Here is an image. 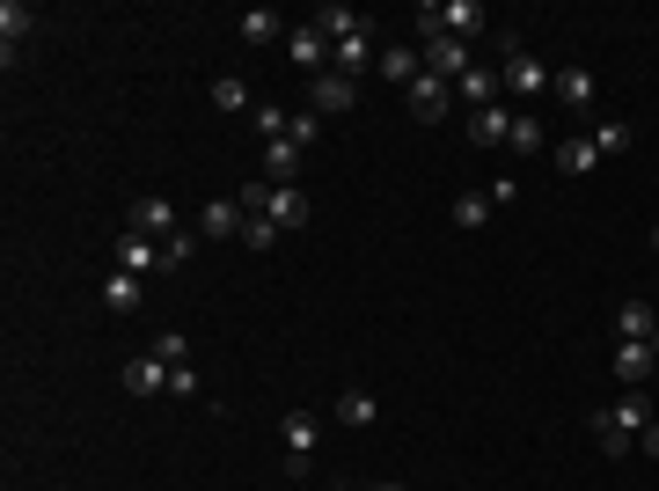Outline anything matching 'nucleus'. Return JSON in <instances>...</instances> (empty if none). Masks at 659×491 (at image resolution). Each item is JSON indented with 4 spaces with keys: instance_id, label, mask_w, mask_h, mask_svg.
I'll use <instances>...</instances> for the list:
<instances>
[{
    "instance_id": "obj_1",
    "label": "nucleus",
    "mask_w": 659,
    "mask_h": 491,
    "mask_svg": "<svg viewBox=\"0 0 659 491\" xmlns=\"http://www.w3.org/2000/svg\"><path fill=\"white\" fill-rule=\"evenodd\" d=\"M645 425H652V404L645 396H623V404H609V411H593V441H601V455H623L631 441H645Z\"/></svg>"
},
{
    "instance_id": "obj_2",
    "label": "nucleus",
    "mask_w": 659,
    "mask_h": 491,
    "mask_svg": "<svg viewBox=\"0 0 659 491\" xmlns=\"http://www.w3.org/2000/svg\"><path fill=\"white\" fill-rule=\"evenodd\" d=\"M243 213H264V221H279V227H308V191L301 184H249L243 191Z\"/></svg>"
},
{
    "instance_id": "obj_3",
    "label": "nucleus",
    "mask_w": 659,
    "mask_h": 491,
    "mask_svg": "<svg viewBox=\"0 0 659 491\" xmlns=\"http://www.w3.org/2000/svg\"><path fill=\"white\" fill-rule=\"evenodd\" d=\"M542 89H557V74H542V59L520 37H506V96H520V103H536Z\"/></svg>"
},
{
    "instance_id": "obj_4",
    "label": "nucleus",
    "mask_w": 659,
    "mask_h": 491,
    "mask_svg": "<svg viewBox=\"0 0 659 491\" xmlns=\"http://www.w3.org/2000/svg\"><path fill=\"white\" fill-rule=\"evenodd\" d=\"M403 103H411V118H417V125H439L447 110H455V89H447L439 74H417L411 89H403Z\"/></svg>"
},
{
    "instance_id": "obj_5",
    "label": "nucleus",
    "mask_w": 659,
    "mask_h": 491,
    "mask_svg": "<svg viewBox=\"0 0 659 491\" xmlns=\"http://www.w3.org/2000/svg\"><path fill=\"white\" fill-rule=\"evenodd\" d=\"M469 67H476V59H469V45H462V37H425V74H439L447 89H455V81H462Z\"/></svg>"
},
{
    "instance_id": "obj_6",
    "label": "nucleus",
    "mask_w": 659,
    "mask_h": 491,
    "mask_svg": "<svg viewBox=\"0 0 659 491\" xmlns=\"http://www.w3.org/2000/svg\"><path fill=\"white\" fill-rule=\"evenodd\" d=\"M243 227H249L243 198H213V206H205V213H198V235H205V243H235V235H243Z\"/></svg>"
},
{
    "instance_id": "obj_7",
    "label": "nucleus",
    "mask_w": 659,
    "mask_h": 491,
    "mask_svg": "<svg viewBox=\"0 0 659 491\" xmlns=\"http://www.w3.org/2000/svg\"><path fill=\"white\" fill-rule=\"evenodd\" d=\"M513 118H520V110H506V96L484 103V110H469V140H476V148H506V140H513Z\"/></svg>"
},
{
    "instance_id": "obj_8",
    "label": "nucleus",
    "mask_w": 659,
    "mask_h": 491,
    "mask_svg": "<svg viewBox=\"0 0 659 491\" xmlns=\"http://www.w3.org/2000/svg\"><path fill=\"white\" fill-rule=\"evenodd\" d=\"M308 110H316V118L352 110V74H338V67H330V74H316V81H308Z\"/></svg>"
},
{
    "instance_id": "obj_9",
    "label": "nucleus",
    "mask_w": 659,
    "mask_h": 491,
    "mask_svg": "<svg viewBox=\"0 0 659 491\" xmlns=\"http://www.w3.org/2000/svg\"><path fill=\"white\" fill-rule=\"evenodd\" d=\"M162 265H169V257H162V243H154V235H132V227L118 235V271L146 279V271H162Z\"/></svg>"
},
{
    "instance_id": "obj_10",
    "label": "nucleus",
    "mask_w": 659,
    "mask_h": 491,
    "mask_svg": "<svg viewBox=\"0 0 659 491\" xmlns=\"http://www.w3.org/2000/svg\"><path fill=\"white\" fill-rule=\"evenodd\" d=\"M286 51L301 59V67H308V74H330V51H338V45H330V37H322L316 23H301V30L286 37Z\"/></svg>"
},
{
    "instance_id": "obj_11",
    "label": "nucleus",
    "mask_w": 659,
    "mask_h": 491,
    "mask_svg": "<svg viewBox=\"0 0 659 491\" xmlns=\"http://www.w3.org/2000/svg\"><path fill=\"white\" fill-rule=\"evenodd\" d=\"M455 96H462L469 110H484V103H498V96H506V74H491L484 59H476V67H469V74L455 81Z\"/></svg>"
},
{
    "instance_id": "obj_12",
    "label": "nucleus",
    "mask_w": 659,
    "mask_h": 491,
    "mask_svg": "<svg viewBox=\"0 0 659 491\" xmlns=\"http://www.w3.org/2000/svg\"><path fill=\"white\" fill-rule=\"evenodd\" d=\"M132 235L169 243V235H176V206H169V198H140V206H132Z\"/></svg>"
},
{
    "instance_id": "obj_13",
    "label": "nucleus",
    "mask_w": 659,
    "mask_h": 491,
    "mask_svg": "<svg viewBox=\"0 0 659 491\" xmlns=\"http://www.w3.org/2000/svg\"><path fill=\"white\" fill-rule=\"evenodd\" d=\"M652 367H659V352H652V344H637V338L615 344V374H623L631 389H645V382H652Z\"/></svg>"
},
{
    "instance_id": "obj_14",
    "label": "nucleus",
    "mask_w": 659,
    "mask_h": 491,
    "mask_svg": "<svg viewBox=\"0 0 659 491\" xmlns=\"http://www.w3.org/2000/svg\"><path fill=\"white\" fill-rule=\"evenodd\" d=\"M169 360H154V352H140V360H125V389L132 396H154V389H169Z\"/></svg>"
},
{
    "instance_id": "obj_15",
    "label": "nucleus",
    "mask_w": 659,
    "mask_h": 491,
    "mask_svg": "<svg viewBox=\"0 0 659 491\" xmlns=\"http://www.w3.org/2000/svg\"><path fill=\"white\" fill-rule=\"evenodd\" d=\"M652 330H659V308H652V301H623V308H615V338L652 344Z\"/></svg>"
},
{
    "instance_id": "obj_16",
    "label": "nucleus",
    "mask_w": 659,
    "mask_h": 491,
    "mask_svg": "<svg viewBox=\"0 0 659 491\" xmlns=\"http://www.w3.org/2000/svg\"><path fill=\"white\" fill-rule=\"evenodd\" d=\"M374 67H381V81H396V89H411V81L425 74V59H417L411 45H389V51H374Z\"/></svg>"
},
{
    "instance_id": "obj_17",
    "label": "nucleus",
    "mask_w": 659,
    "mask_h": 491,
    "mask_svg": "<svg viewBox=\"0 0 659 491\" xmlns=\"http://www.w3.org/2000/svg\"><path fill=\"white\" fill-rule=\"evenodd\" d=\"M308 23L322 30V37H330V45H344V37H360V15H352V8H344V0H330V8H316V15H308Z\"/></svg>"
},
{
    "instance_id": "obj_18",
    "label": "nucleus",
    "mask_w": 659,
    "mask_h": 491,
    "mask_svg": "<svg viewBox=\"0 0 659 491\" xmlns=\"http://www.w3.org/2000/svg\"><path fill=\"white\" fill-rule=\"evenodd\" d=\"M103 308H110V316H140V279H132V271H110V279H103Z\"/></svg>"
},
{
    "instance_id": "obj_19",
    "label": "nucleus",
    "mask_w": 659,
    "mask_h": 491,
    "mask_svg": "<svg viewBox=\"0 0 659 491\" xmlns=\"http://www.w3.org/2000/svg\"><path fill=\"white\" fill-rule=\"evenodd\" d=\"M293 176H301V148H293V140H271L264 148V184H293Z\"/></svg>"
},
{
    "instance_id": "obj_20",
    "label": "nucleus",
    "mask_w": 659,
    "mask_h": 491,
    "mask_svg": "<svg viewBox=\"0 0 659 491\" xmlns=\"http://www.w3.org/2000/svg\"><path fill=\"white\" fill-rule=\"evenodd\" d=\"M557 103L564 110H586V103H593V74H586V67H564L557 74Z\"/></svg>"
},
{
    "instance_id": "obj_21",
    "label": "nucleus",
    "mask_w": 659,
    "mask_h": 491,
    "mask_svg": "<svg viewBox=\"0 0 659 491\" xmlns=\"http://www.w3.org/2000/svg\"><path fill=\"white\" fill-rule=\"evenodd\" d=\"M279 441H286V455H316V418H308V411H286Z\"/></svg>"
},
{
    "instance_id": "obj_22",
    "label": "nucleus",
    "mask_w": 659,
    "mask_h": 491,
    "mask_svg": "<svg viewBox=\"0 0 659 491\" xmlns=\"http://www.w3.org/2000/svg\"><path fill=\"white\" fill-rule=\"evenodd\" d=\"M30 23H37V15H30L23 0H8V8H0V37H8V67H15V45L30 37Z\"/></svg>"
},
{
    "instance_id": "obj_23",
    "label": "nucleus",
    "mask_w": 659,
    "mask_h": 491,
    "mask_svg": "<svg viewBox=\"0 0 659 491\" xmlns=\"http://www.w3.org/2000/svg\"><path fill=\"white\" fill-rule=\"evenodd\" d=\"M593 162H601V148H593V132H586V140H564V148H557V169H564V176H586Z\"/></svg>"
},
{
    "instance_id": "obj_24",
    "label": "nucleus",
    "mask_w": 659,
    "mask_h": 491,
    "mask_svg": "<svg viewBox=\"0 0 659 491\" xmlns=\"http://www.w3.org/2000/svg\"><path fill=\"white\" fill-rule=\"evenodd\" d=\"M338 418H344V425H374V418H381V404H374V389H344L338 396Z\"/></svg>"
},
{
    "instance_id": "obj_25",
    "label": "nucleus",
    "mask_w": 659,
    "mask_h": 491,
    "mask_svg": "<svg viewBox=\"0 0 659 491\" xmlns=\"http://www.w3.org/2000/svg\"><path fill=\"white\" fill-rule=\"evenodd\" d=\"M235 30H243V45H271V37H279V30H286V23H279L271 8H249V15H243V23H235Z\"/></svg>"
},
{
    "instance_id": "obj_26",
    "label": "nucleus",
    "mask_w": 659,
    "mask_h": 491,
    "mask_svg": "<svg viewBox=\"0 0 659 491\" xmlns=\"http://www.w3.org/2000/svg\"><path fill=\"white\" fill-rule=\"evenodd\" d=\"M491 213H498V206H491L484 191H462V198H455V227H484Z\"/></svg>"
},
{
    "instance_id": "obj_27",
    "label": "nucleus",
    "mask_w": 659,
    "mask_h": 491,
    "mask_svg": "<svg viewBox=\"0 0 659 491\" xmlns=\"http://www.w3.org/2000/svg\"><path fill=\"white\" fill-rule=\"evenodd\" d=\"M366 51H374V45H366V30H360V37H344V45L330 51V67H338V74H360V67H366Z\"/></svg>"
},
{
    "instance_id": "obj_28",
    "label": "nucleus",
    "mask_w": 659,
    "mask_h": 491,
    "mask_svg": "<svg viewBox=\"0 0 659 491\" xmlns=\"http://www.w3.org/2000/svg\"><path fill=\"white\" fill-rule=\"evenodd\" d=\"M213 103H220V110H243V103H249V81L243 74H213Z\"/></svg>"
},
{
    "instance_id": "obj_29",
    "label": "nucleus",
    "mask_w": 659,
    "mask_h": 491,
    "mask_svg": "<svg viewBox=\"0 0 659 491\" xmlns=\"http://www.w3.org/2000/svg\"><path fill=\"white\" fill-rule=\"evenodd\" d=\"M154 360H169V367H191V338H184V330H162V338H154Z\"/></svg>"
},
{
    "instance_id": "obj_30",
    "label": "nucleus",
    "mask_w": 659,
    "mask_h": 491,
    "mask_svg": "<svg viewBox=\"0 0 659 491\" xmlns=\"http://www.w3.org/2000/svg\"><path fill=\"white\" fill-rule=\"evenodd\" d=\"M513 154H520V162H528V154H542V125L536 118H513V140H506Z\"/></svg>"
},
{
    "instance_id": "obj_31",
    "label": "nucleus",
    "mask_w": 659,
    "mask_h": 491,
    "mask_svg": "<svg viewBox=\"0 0 659 491\" xmlns=\"http://www.w3.org/2000/svg\"><path fill=\"white\" fill-rule=\"evenodd\" d=\"M286 140H293L301 154H308V148L322 140V118H316V110H293V132H286Z\"/></svg>"
},
{
    "instance_id": "obj_32",
    "label": "nucleus",
    "mask_w": 659,
    "mask_h": 491,
    "mask_svg": "<svg viewBox=\"0 0 659 491\" xmlns=\"http://www.w3.org/2000/svg\"><path fill=\"white\" fill-rule=\"evenodd\" d=\"M279 235H286V227H279V221H264V213H249V227H243V243H249V249H271Z\"/></svg>"
},
{
    "instance_id": "obj_33",
    "label": "nucleus",
    "mask_w": 659,
    "mask_h": 491,
    "mask_svg": "<svg viewBox=\"0 0 659 491\" xmlns=\"http://www.w3.org/2000/svg\"><path fill=\"white\" fill-rule=\"evenodd\" d=\"M593 148H601V154H623V148H631V125H623V118H609L601 132H593Z\"/></svg>"
},
{
    "instance_id": "obj_34",
    "label": "nucleus",
    "mask_w": 659,
    "mask_h": 491,
    "mask_svg": "<svg viewBox=\"0 0 659 491\" xmlns=\"http://www.w3.org/2000/svg\"><path fill=\"white\" fill-rule=\"evenodd\" d=\"M257 132H264V140H286V132H293V118L279 110V103H264V110H257Z\"/></svg>"
},
{
    "instance_id": "obj_35",
    "label": "nucleus",
    "mask_w": 659,
    "mask_h": 491,
    "mask_svg": "<svg viewBox=\"0 0 659 491\" xmlns=\"http://www.w3.org/2000/svg\"><path fill=\"white\" fill-rule=\"evenodd\" d=\"M169 396H184V404H191V396H198V374H191V367H176V374H169Z\"/></svg>"
},
{
    "instance_id": "obj_36",
    "label": "nucleus",
    "mask_w": 659,
    "mask_h": 491,
    "mask_svg": "<svg viewBox=\"0 0 659 491\" xmlns=\"http://www.w3.org/2000/svg\"><path fill=\"white\" fill-rule=\"evenodd\" d=\"M645 455L659 463V411H652V425H645Z\"/></svg>"
},
{
    "instance_id": "obj_37",
    "label": "nucleus",
    "mask_w": 659,
    "mask_h": 491,
    "mask_svg": "<svg viewBox=\"0 0 659 491\" xmlns=\"http://www.w3.org/2000/svg\"><path fill=\"white\" fill-rule=\"evenodd\" d=\"M374 491H403V484H374Z\"/></svg>"
},
{
    "instance_id": "obj_38",
    "label": "nucleus",
    "mask_w": 659,
    "mask_h": 491,
    "mask_svg": "<svg viewBox=\"0 0 659 491\" xmlns=\"http://www.w3.org/2000/svg\"><path fill=\"white\" fill-rule=\"evenodd\" d=\"M652 352H659V330H652Z\"/></svg>"
},
{
    "instance_id": "obj_39",
    "label": "nucleus",
    "mask_w": 659,
    "mask_h": 491,
    "mask_svg": "<svg viewBox=\"0 0 659 491\" xmlns=\"http://www.w3.org/2000/svg\"><path fill=\"white\" fill-rule=\"evenodd\" d=\"M652 243H659V227H652Z\"/></svg>"
},
{
    "instance_id": "obj_40",
    "label": "nucleus",
    "mask_w": 659,
    "mask_h": 491,
    "mask_svg": "<svg viewBox=\"0 0 659 491\" xmlns=\"http://www.w3.org/2000/svg\"><path fill=\"white\" fill-rule=\"evenodd\" d=\"M652 411H659V404H652Z\"/></svg>"
}]
</instances>
